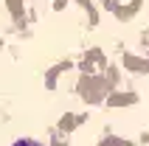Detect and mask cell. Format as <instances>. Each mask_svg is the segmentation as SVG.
Segmentation results:
<instances>
[{"label": "cell", "instance_id": "cell-1", "mask_svg": "<svg viewBox=\"0 0 149 146\" xmlns=\"http://www.w3.org/2000/svg\"><path fill=\"white\" fill-rule=\"evenodd\" d=\"M14 146H40V143H37V140H17Z\"/></svg>", "mask_w": 149, "mask_h": 146}]
</instances>
